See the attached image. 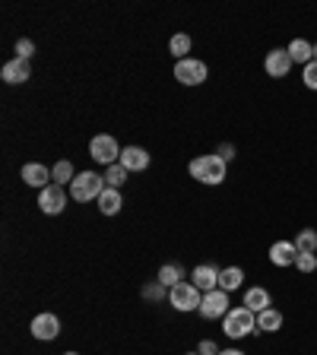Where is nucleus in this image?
Listing matches in <instances>:
<instances>
[{
  "label": "nucleus",
  "mask_w": 317,
  "mask_h": 355,
  "mask_svg": "<svg viewBox=\"0 0 317 355\" xmlns=\"http://www.w3.org/2000/svg\"><path fill=\"white\" fill-rule=\"evenodd\" d=\"M295 266L302 270V273H314V270H317V254H298Z\"/></svg>",
  "instance_id": "27"
},
{
  "label": "nucleus",
  "mask_w": 317,
  "mask_h": 355,
  "mask_svg": "<svg viewBox=\"0 0 317 355\" xmlns=\"http://www.w3.org/2000/svg\"><path fill=\"white\" fill-rule=\"evenodd\" d=\"M38 209L44 216H60L67 209V191L60 184H48L44 191H38Z\"/></svg>",
  "instance_id": "8"
},
{
  "label": "nucleus",
  "mask_w": 317,
  "mask_h": 355,
  "mask_svg": "<svg viewBox=\"0 0 317 355\" xmlns=\"http://www.w3.org/2000/svg\"><path fill=\"white\" fill-rule=\"evenodd\" d=\"M105 175H96V171H80V175L74 178V184H70V197L76 200V203H92V200H98L105 193Z\"/></svg>",
  "instance_id": "3"
},
{
  "label": "nucleus",
  "mask_w": 317,
  "mask_h": 355,
  "mask_svg": "<svg viewBox=\"0 0 317 355\" xmlns=\"http://www.w3.org/2000/svg\"><path fill=\"white\" fill-rule=\"evenodd\" d=\"M187 355H200V352H187Z\"/></svg>",
  "instance_id": "35"
},
{
  "label": "nucleus",
  "mask_w": 317,
  "mask_h": 355,
  "mask_svg": "<svg viewBox=\"0 0 317 355\" xmlns=\"http://www.w3.org/2000/svg\"><path fill=\"white\" fill-rule=\"evenodd\" d=\"M257 330H260V333H276V330H282V311H276V308L260 311V314H257Z\"/></svg>",
  "instance_id": "20"
},
{
  "label": "nucleus",
  "mask_w": 317,
  "mask_h": 355,
  "mask_svg": "<svg viewBox=\"0 0 317 355\" xmlns=\"http://www.w3.org/2000/svg\"><path fill=\"white\" fill-rule=\"evenodd\" d=\"M149 153L143 146H124L121 149V165H124L127 171H146L149 168Z\"/></svg>",
  "instance_id": "15"
},
{
  "label": "nucleus",
  "mask_w": 317,
  "mask_h": 355,
  "mask_svg": "<svg viewBox=\"0 0 317 355\" xmlns=\"http://www.w3.org/2000/svg\"><path fill=\"white\" fill-rule=\"evenodd\" d=\"M32 54H35V44H32V38H19V42H16V58L29 60Z\"/></svg>",
  "instance_id": "29"
},
{
  "label": "nucleus",
  "mask_w": 317,
  "mask_h": 355,
  "mask_svg": "<svg viewBox=\"0 0 317 355\" xmlns=\"http://www.w3.org/2000/svg\"><path fill=\"white\" fill-rule=\"evenodd\" d=\"M0 76H3V83H10V86H22V83L32 76V67H29V60L13 58V60H7V64H3Z\"/></svg>",
  "instance_id": "11"
},
{
  "label": "nucleus",
  "mask_w": 317,
  "mask_h": 355,
  "mask_svg": "<svg viewBox=\"0 0 317 355\" xmlns=\"http://www.w3.org/2000/svg\"><path fill=\"white\" fill-rule=\"evenodd\" d=\"M222 330H225L229 340H244L248 333H260L257 330V314H254L251 308H244V304L229 308V314L222 318Z\"/></svg>",
  "instance_id": "2"
},
{
  "label": "nucleus",
  "mask_w": 317,
  "mask_h": 355,
  "mask_svg": "<svg viewBox=\"0 0 317 355\" xmlns=\"http://www.w3.org/2000/svg\"><path fill=\"white\" fill-rule=\"evenodd\" d=\"M197 352H200V355H219L222 349L216 346L213 340H203V343H200V346H197Z\"/></svg>",
  "instance_id": "31"
},
{
  "label": "nucleus",
  "mask_w": 317,
  "mask_h": 355,
  "mask_svg": "<svg viewBox=\"0 0 317 355\" xmlns=\"http://www.w3.org/2000/svg\"><path fill=\"white\" fill-rule=\"evenodd\" d=\"M289 58H292V64L308 67L311 60H314V44L305 42V38H292V42H289Z\"/></svg>",
  "instance_id": "17"
},
{
  "label": "nucleus",
  "mask_w": 317,
  "mask_h": 355,
  "mask_svg": "<svg viewBox=\"0 0 317 355\" xmlns=\"http://www.w3.org/2000/svg\"><path fill=\"white\" fill-rule=\"evenodd\" d=\"M302 80H305V86L317 92V60H311L308 67H302Z\"/></svg>",
  "instance_id": "28"
},
{
  "label": "nucleus",
  "mask_w": 317,
  "mask_h": 355,
  "mask_svg": "<svg viewBox=\"0 0 317 355\" xmlns=\"http://www.w3.org/2000/svg\"><path fill=\"white\" fill-rule=\"evenodd\" d=\"M295 257H298V248L295 241H273L270 244V263L273 266H295Z\"/></svg>",
  "instance_id": "12"
},
{
  "label": "nucleus",
  "mask_w": 317,
  "mask_h": 355,
  "mask_svg": "<svg viewBox=\"0 0 317 355\" xmlns=\"http://www.w3.org/2000/svg\"><path fill=\"white\" fill-rule=\"evenodd\" d=\"M96 203H98V213L102 216H118L121 207H124V197H121V191H114V187H105V193Z\"/></svg>",
  "instance_id": "18"
},
{
  "label": "nucleus",
  "mask_w": 317,
  "mask_h": 355,
  "mask_svg": "<svg viewBox=\"0 0 317 355\" xmlns=\"http://www.w3.org/2000/svg\"><path fill=\"white\" fill-rule=\"evenodd\" d=\"M244 286V270L241 266H225L219 273V288L222 292H235V288Z\"/></svg>",
  "instance_id": "19"
},
{
  "label": "nucleus",
  "mask_w": 317,
  "mask_h": 355,
  "mask_svg": "<svg viewBox=\"0 0 317 355\" xmlns=\"http://www.w3.org/2000/svg\"><path fill=\"white\" fill-rule=\"evenodd\" d=\"M127 175H130V171H127L121 162H114V165H108V171H105V184L114 187V191H121L124 181H127Z\"/></svg>",
  "instance_id": "24"
},
{
  "label": "nucleus",
  "mask_w": 317,
  "mask_h": 355,
  "mask_svg": "<svg viewBox=\"0 0 317 355\" xmlns=\"http://www.w3.org/2000/svg\"><path fill=\"white\" fill-rule=\"evenodd\" d=\"M219 273L222 270H216L213 263H200V266H194L191 279L200 292H213V288H219Z\"/></svg>",
  "instance_id": "14"
},
{
  "label": "nucleus",
  "mask_w": 317,
  "mask_h": 355,
  "mask_svg": "<svg viewBox=\"0 0 317 355\" xmlns=\"http://www.w3.org/2000/svg\"><path fill=\"white\" fill-rule=\"evenodd\" d=\"M155 279L162 282L165 288H171V286H178V282H185V270H181V263H165Z\"/></svg>",
  "instance_id": "21"
},
{
  "label": "nucleus",
  "mask_w": 317,
  "mask_h": 355,
  "mask_svg": "<svg viewBox=\"0 0 317 355\" xmlns=\"http://www.w3.org/2000/svg\"><path fill=\"white\" fill-rule=\"evenodd\" d=\"M219 355H244V352H241V349H222Z\"/></svg>",
  "instance_id": "32"
},
{
  "label": "nucleus",
  "mask_w": 317,
  "mask_h": 355,
  "mask_svg": "<svg viewBox=\"0 0 317 355\" xmlns=\"http://www.w3.org/2000/svg\"><path fill=\"white\" fill-rule=\"evenodd\" d=\"M64 355H80V352H64Z\"/></svg>",
  "instance_id": "34"
},
{
  "label": "nucleus",
  "mask_w": 317,
  "mask_h": 355,
  "mask_svg": "<svg viewBox=\"0 0 317 355\" xmlns=\"http://www.w3.org/2000/svg\"><path fill=\"white\" fill-rule=\"evenodd\" d=\"M140 295L146 298V302H155V304H159V302H165V298H169V288H165L159 279H153V282H146V286L140 288Z\"/></svg>",
  "instance_id": "25"
},
{
  "label": "nucleus",
  "mask_w": 317,
  "mask_h": 355,
  "mask_svg": "<svg viewBox=\"0 0 317 355\" xmlns=\"http://www.w3.org/2000/svg\"><path fill=\"white\" fill-rule=\"evenodd\" d=\"M22 181H26L29 187H38V191H44L48 184H54L51 168H44L42 162H26L22 165Z\"/></svg>",
  "instance_id": "13"
},
{
  "label": "nucleus",
  "mask_w": 317,
  "mask_h": 355,
  "mask_svg": "<svg viewBox=\"0 0 317 355\" xmlns=\"http://www.w3.org/2000/svg\"><path fill=\"white\" fill-rule=\"evenodd\" d=\"M89 155H92L98 165H114V162H121V146L111 133H98V137L89 140Z\"/></svg>",
  "instance_id": "4"
},
{
  "label": "nucleus",
  "mask_w": 317,
  "mask_h": 355,
  "mask_svg": "<svg viewBox=\"0 0 317 355\" xmlns=\"http://www.w3.org/2000/svg\"><path fill=\"white\" fill-rule=\"evenodd\" d=\"M295 248H298V254H314L317 251V232L314 229H302L295 235Z\"/></svg>",
  "instance_id": "26"
},
{
  "label": "nucleus",
  "mask_w": 317,
  "mask_h": 355,
  "mask_svg": "<svg viewBox=\"0 0 317 355\" xmlns=\"http://www.w3.org/2000/svg\"><path fill=\"white\" fill-rule=\"evenodd\" d=\"M229 314V292L213 288V292H203V302H200V318L207 320H219Z\"/></svg>",
  "instance_id": "7"
},
{
  "label": "nucleus",
  "mask_w": 317,
  "mask_h": 355,
  "mask_svg": "<svg viewBox=\"0 0 317 355\" xmlns=\"http://www.w3.org/2000/svg\"><path fill=\"white\" fill-rule=\"evenodd\" d=\"M244 308H251L254 314H260V311L273 308V298H270V292H266L264 286H251L244 292Z\"/></svg>",
  "instance_id": "16"
},
{
  "label": "nucleus",
  "mask_w": 317,
  "mask_h": 355,
  "mask_svg": "<svg viewBox=\"0 0 317 355\" xmlns=\"http://www.w3.org/2000/svg\"><path fill=\"white\" fill-rule=\"evenodd\" d=\"M29 330H32V336H35V340L51 343V340H58V336H60V320H58V314H48V311H44V314L32 318Z\"/></svg>",
  "instance_id": "9"
},
{
  "label": "nucleus",
  "mask_w": 317,
  "mask_h": 355,
  "mask_svg": "<svg viewBox=\"0 0 317 355\" xmlns=\"http://www.w3.org/2000/svg\"><path fill=\"white\" fill-rule=\"evenodd\" d=\"M74 178H76V171H74V162H67V159H60L58 165L51 168V181L54 184H74Z\"/></svg>",
  "instance_id": "23"
},
{
  "label": "nucleus",
  "mask_w": 317,
  "mask_h": 355,
  "mask_svg": "<svg viewBox=\"0 0 317 355\" xmlns=\"http://www.w3.org/2000/svg\"><path fill=\"white\" fill-rule=\"evenodd\" d=\"M216 155H219L222 162L229 165V162H232V159H235V146H232V143H222V146H219V149H216Z\"/></svg>",
  "instance_id": "30"
},
{
  "label": "nucleus",
  "mask_w": 317,
  "mask_h": 355,
  "mask_svg": "<svg viewBox=\"0 0 317 355\" xmlns=\"http://www.w3.org/2000/svg\"><path fill=\"white\" fill-rule=\"evenodd\" d=\"M264 70H266V76H273V80H282V76H289V70H292L289 48H273V51L264 58Z\"/></svg>",
  "instance_id": "10"
},
{
  "label": "nucleus",
  "mask_w": 317,
  "mask_h": 355,
  "mask_svg": "<svg viewBox=\"0 0 317 355\" xmlns=\"http://www.w3.org/2000/svg\"><path fill=\"white\" fill-rule=\"evenodd\" d=\"M209 76L207 64L197 58H185V60H178L175 64V80L181 83V86H203Z\"/></svg>",
  "instance_id": "6"
},
{
  "label": "nucleus",
  "mask_w": 317,
  "mask_h": 355,
  "mask_svg": "<svg viewBox=\"0 0 317 355\" xmlns=\"http://www.w3.org/2000/svg\"><path fill=\"white\" fill-rule=\"evenodd\" d=\"M314 60H317V44H314Z\"/></svg>",
  "instance_id": "33"
},
{
  "label": "nucleus",
  "mask_w": 317,
  "mask_h": 355,
  "mask_svg": "<svg viewBox=\"0 0 317 355\" xmlns=\"http://www.w3.org/2000/svg\"><path fill=\"white\" fill-rule=\"evenodd\" d=\"M169 51H171V58H178V60H185V58H191V35L187 32H178V35H171L169 38Z\"/></svg>",
  "instance_id": "22"
},
{
  "label": "nucleus",
  "mask_w": 317,
  "mask_h": 355,
  "mask_svg": "<svg viewBox=\"0 0 317 355\" xmlns=\"http://www.w3.org/2000/svg\"><path fill=\"white\" fill-rule=\"evenodd\" d=\"M169 302L175 311H200L203 292H200L194 282H178V286L169 288Z\"/></svg>",
  "instance_id": "5"
},
{
  "label": "nucleus",
  "mask_w": 317,
  "mask_h": 355,
  "mask_svg": "<svg viewBox=\"0 0 317 355\" xmlns=\"http://www.w3.org/2000/svg\"><path fill=\"white\" fill-rule=\"evenodd\" d=\"M187 171H191L194 181H200V184H207V187H216V184H222V181H225V162H222L216 153L191 159Z\"/></svg>",
  "instance_id": "1"
}]
</instances>
